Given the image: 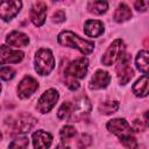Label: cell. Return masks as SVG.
Listing matches in <instances>:
<instances>
[{
  "mask_svg": "<svg viewBox=\"0 0 149 149\" xmlns=\"http://www.w3.org/2000/svg\"><path fill=\"white\" fill-rule=\"evenodd\" d=\"M58 43L64 45V47L76 48L85 55H88L90 52H92L93 48H94L93 42L83 40V38H80L79 36H77L76 34H73L72 31H69V30L63 31L58 35Z\"/></svg>",
  "mask_w": 149,
  "mask_h": 149,
  "instance_id": "cell-1",
  "label": "cell"
},
{
  "mask_svg": "<svg viewBox=\"0 0 149 149\" xmlns=\"http://www.w3.org/2000/svg\"><path fill=\"white\" fill-rule=\"evenodd\" d=\"M55 68V58L49 49H40L35 56V70L38 74H49Z\"/></svg>",
  "mask_w": 149,
  "mask_h": 149,
  "instance_id": "cell-2",
  "label": "cell"
},
{
  "mask_svg": "<svg viewBox=\"0 0 149 149\" xmlns=\"http://www.w3.org/2000/svg\"><path fill=\"white\" fill-rule=\"evenodd\" d=\"M129 64H130V56L126 51H123L119 56V61L116 65V73L119 77V81L122 85L127 84L134 76V71Z\"/></svg>",
  "mask_w": 149,
  "mask_h": 149,
  "instance_id": "cell-3",
  "label": "cell"
},
{
  "mask_svg": "<svg viewBox=\"0 0 149 149\" xmlns=\"http://www.w3.org/2000/svg\"><path fill=\"white\" fill-rule=\"evenodd\" d=\"M87 66H88V61L87 58H78L73 62H71L66 69H65V78H69V79H81L86 76V72H87Z\"/></svg>",
  "mask_w": 149,
  "mask_h": 149,
  "instance_id": "cell-4",
  "label": "cell"
},
{
  "mask_svg": "<svg viewBox=\"0 0 149 149\" xmlns=\"http://www.w3.org/2000/svg\"><path fill=\"white\" fill-rule=\"evenodd\" d=\"M123 51H125V45H123L122 40H120V38L115 40V41L109 45V48L106 50V52L104 54V56H102V58H101L102 64H104V65H107V66L112 65V64L119 58V56H120Z\"/></svg>",
  "mask_w": 149,
  "mask_h": 149,
  "instance_id": "cell-5",
  "label": "cell"
},
{
  "mask_svg": "<svg viewBox=\"0 0 149 149\" xmlns=\"http://www.w3.org/2000/svg\"><path fill=\"white\" fill-rule=\"evenodd\" d=\"M107 129L121 139L132 135V128L125 119H113L107 122Z\"/></svg>",
  "mask_w": 149,
  "mask_h": 149,
  "instance_id": "cell-6",
  "label": "cell"
},
{
  "mask_svg": "<svg viewBox=\"0 0 149 149\" xmlns=\"http://www.w3.org/2000/svg\"><path fill=\"white\" fill-rule=\"evenodd\" d=\"M57 100H58V92L54 88H50V90L45 91L38 99L37 109L41 113H47L55 106Z\"/></svg>",
  "mask_w": 149,
  "mask_h": 149,
  "instance_id": "cell-7",
  "label": "cell"
},
{
  "mask_svg": "<svg viewBox=\"0 0 149 149\" xmlns=\"http://www.w3.org/2000/svg\"><path fill=\"white\" fill-rule=\"evenodd\" d=\"M91 108H92V105H91L88 98L85 97V95H81V97H79L74 100L72 118L77 121L81 120L85 115H87L91 112Z\"/></svg>",
  "mask_w": 149,
  "mask_h": 149,
  "instance_id": "cell-8",
  "label": "cell"
},
{
  "mask_svg": "<svg viewBox=\"0 0 149 149\" xmlns=\"http://www.w3.org/2000/svg\"><path fill=\"white\" fill-rule=\"evenodd\" d=\"M36 119L31 114L22 113L14 121L13 129L15 130V133H27L36 125Z\"/></svg>",
  "mask_w": 149,
  "mask_h": 149,
  "instance_id": "cell-9",
  "label": "cell"
},
{
  "mask_svg": "<svg viewBox=\"0 0 149 149\" xmlns=\"http://www.w3.org/2000/svg\"><path fill=\"white\" fill-rule=\"evenodd\" d=\"M38 88V83L30 76H26L17 86V94L20 98L26 99L30 97Z\"/></svg>",
  "mask_w": 149,
  "mask_h": 149,
  "instance_id": "cell-10",
  "label": "cell"
},
{
  "mask_svg": "<svg viewBox=\"0 0 149 149\" xmlns=\"http://www.w3.org/2000/svg\"><path fill=\"white\" fill-rule=\"evenodd\" d=\"M22 6L21 1H2L0 3V16L3 21H8L14 17Z\"/></svg>",
  "mask_w": 149,
  "mask_h": 149,
  "instance_id": "cell-11",
  "label": "cell"
},
{
  "mask_svg": "<svg viewBox=\"0 0 149 149\" xmlns=\"http://www.w3.org/2000/svg\"><path fill=\"white\" fill-rule=\"evenodd\" d=\"M45 16H47L45 2L38 1V2L34 3V6L30 9V19H31L33 23L37 27H41L45 21Z\"/></svg>",
  "mask_w": 149,
  "mask_h": 149,
  "instance_id": "cell-12",
  "label": "cell"
},
{
  "mask_svg": "<svg viewBox=\"0 0 149 149\" xmlns=\"http://www.w3.org/2000/svg\"><path fill=\"white\" fill-rule=\"evenodd\" d=\"M109 81H111V76L108 74V72H106L104 70H98L93 74V77H92V79L90 81L88 87L91 90L105 88L109 84Z\"/></svg>",
  "mask_w": 149,
  "mask_h": 149,
  "instance_id": "cell-13",
  "label": "cell"
},
{
  "mask_svg": "<svg viewBox=\"0 0 149 149\" xmlns=\"http://www.w3.org/2000/svg\"><path fill=\"white\" fill-rule=\"evenodd\" d=\"M23 58V52L19 50H12L6 45H1V59L0 63H19Z\"/></svg>",
  "mask_w": 149,
  "mask_h": 149,
  "instance_id": "cell-14",
  "label": "cell"
},
{
  "mask_svg": "<svg viewBox=\"0 0 149 149\" xmlns=\"http://www.w3.org/2000/svg\"><path fill=\"white\" fill-rule=\"evenodd\" d=\"M34 149H48L52 142V136L43 130H37L33 134Z\"/></svg>",
  "mask_w": 149,
  "mask_h": 149,
  "instance_id": "cell-15",
  "label": "cell"
},
{
  "mask_svg": "<svg viewBox=\"0 0 149 149\" xmlns=\"http://www.w3.org/2000/svg\"><path fill=\"white\" fill-rule=\"evenodd\" d=\"M84 31L90 37H97L104 33V24L98 20H87L84 24Z\"/></svg>",
  "mask_w": 149,
  "mask_h": 149,
  "instance_id": "cell-16",
  "label": "cell"
},
{
  "mask_svg": "<svg viewBox=\"0 0 149 149\" xmlns=\"http://www.w3.org/2000/svg\"><path fill=\"white\" fill-rule=\"evenodd\" d=\"M6 42L13 47H26L29 42V38L26 34L14 30L10 34H8V36L6 37Z\"/></svg>",
  "mask_w": 149,
  "mask_h": 149,
  "instance_id": "cell-17",
  "label": "cell"
},
{
  "mask_svg": "<svg viewBox=\"0 0 149 149\" xmlns=\"http://www.w3.org/2000/svg\"><path fill=\"white\" fill-rule=\"evenodd\" d=\"M133 93L137 97H146L149 94V76H142L133 85Z\"/></svg>",
  "mask_w": 149,
  "mask_h": 149,
  "instance_id": "cell-18",
  "label": "cell"
},
{
  "mask_svg": "<svg viewBox=\"0 0 149 149\" xmlns=\"http://www.w3.org/2000/svg\"><path fill=\"white\" fill-rule=\"evenodd\" d=\"M114 20L116 22H123L132 17V10L126 3H121L118 6L115 13H114Z\"/></svg>",
  "mask_w": 149,
  "mask_h": 149,
  "instance_id": "cell-19",
  "label": "cell"
},
{
  "mask_svg": "<svg viewBox=\"0 0 149 149\" xmlns=\"http://www.w3.org/2000/svg\"><path fill=\"white\" fill-rule=\"evenodd\" d=\"M137 69L142 72H149V51H140L136 56Z\"/></svg>",
  "mask_w": 149,
  "mask_h": 149,
  "instance_id": "cell-20",
  "label": "cell"
},
{
  "mask_svg": "<svg viewBox=\"0 0 149 149\" xmlns=\"http://www.w3.org/2000/svg\"><path fill=\"white\" fill-rule=\"evenodd\" d=\"M118 108H119V102L116 100H107L99 105V112L106 115L116 112Z\"/></svg>",
  "mask_w": 149,
  "mask_h": 149,
  "instance_id": "cell-21",
  "label": "cell"
},
{
  "mask_svg": "<svg viewBox=\"0 0 149 149\" xmlns=\"http://www.w3.org/2000/svg\"><path fill=\"white\" fill-rule=\"evenodd\" d=\"M108 3L106 1H91L87 5V9L93 14H102L107 10Z\"/></svg>",
  "mask_w": 149,
  "mask_h": 149,
  "instance_id": "cell-22",
  "label": "cell"
},
{
  "mask_svg": "<svg viewBox=\"0 0 149 149\" xmlns=\"http://www.w3.org/2000/svg\"><path fill=\"white\" fill-rule=\"evenodd\" d=\"M72 112H73V104L66 101V102L62 104V106L59 107L57 116L59 119H68V118H70L72 115Z\"/></svg>",
  "mask_w": 149,
  "mask_h": 149,
  "instance_id": "cell-23",
  "label": "cell"
},
{
  "mask_svg": "<svg viewBox=\"0 0 149 149\" xmlns=\"http://www.w3.org/2000/svg\"><path fill=\"white\" fill-rule=\"evenodd\" d=\"M28 137L19 136L9 143V149H27L28 148Z\"/></svg>",
  "mask_w": 149,
  "mask_h": 149,
  "instance_id": "cell-24",
  "label": "cell"
},
{
  "mask_svg": "<svg viewBox=\"0 0 149 149\" xmlns=\"http://www.w3.org/2000/svg\"><path fill=\"white\" fill-rule=\"evenodd\" d=\"M92 144V137L88 134H81L79 139L77 140V147L78 149H86Z\"/></svg>",
  "mask_w": 149,
  "mask_h": 149,
  "instance_id": "cell-25",
  "label": "cell"
},
{
  "mask_svg": "<svg viewBox=\"0 0 149 149\" xmlns=\"http://www.w3.org/2000/svg\"><path fill=\"white\" fill-rule=\"evenodd\" d=\"M59 135H61V139L63 141H68V140L72 139L76 135V129L72 126H65V127L62 128Z\"/></svg>",
  "mask_w": 149,
  "mask_h": 149,
  "instance_id": "cell-26",
  "label": "cell"
},
{
  "mask_svg": "<svg viewBox=\"0 0 149 149\" xmlns=\"http://www.w3.org/2000/svg\"><path fill=\"white\" fill-rule=\"evenodd\" d=\"M120 141H121V143L123 144V147H126L127 149H136V147H137L136 140L134 139L133 135L127 136V137H123V139H121Z\"/></svg>",
  "mask_w": 149,
  "mask_h": 149,
  "instance_id": "cell-27",
  "label": "cell"
},
{
  "mask_svg": "<svg viewBox=\"0 0 149 149\" xmlns=\"http://www.w3.org/2000/svg\"><path fill=\"white\" fill-rule=\"evenodd\" d=\"M0 74H1V78L3 80H9L14 77L15 72L12 68H8V66H2L1 70H0Z\"/></svg>",
  "mask_w": 149,
  "mask_h": 149,
  "instance_id": "cell-28",
  "label": "cell"
},
{
  "mask_svg": "<svg viewBox=\"0 0 149 149\" xmlns=\"http://www.w3.org/2000/svg\"><path fill=\"white\" fill-rule=\"evenodd\" d=\"M134 6H135V8H136L139 12H144V10L149 7V1H143V0L135 1V2H134Z\"/></svg>",
  "mask_w": 149,
  "mask_h": 149,
  "instance_id": "cell-29",
  "label": "cell"
},
{
  "mask_svg": "<svg viewBox=\"0 0 149 149\" xmlns=\"http://www.w3.org/2000/svg\"><path fill=\"white\" fill-rule=\"evenodd\" d=\"M64 19H65V13H64L63 10H57V12L54 13V15H52V20H54V22H57V23L63 22Z\"/></svg>",
  "mask_w": 149,
  "mask_h": 149,
  "instance_id": "cell-30",
  "label": "cell"
},
{
  "mask_svg": "<svg viewBox=\"0 0 149 149\" xmlns=\"http://www.w3.org/2000/svg\"><path fill=\"white\" fill-rule=\"evenodd\" d=\"M144 128H146V125L143 123V121H141L139 119L134 120V122H133V129L135 132H142V130H144Z\"/></svg>",
  "mask_w": 149,
  "mask_h": 149,
  "instance_id": "cell-31",
  "label": "cell"
},
{
  "mask_svg": "<svg viewBox=\"0 0 149 149\" xmlns=\"http://www.w3.org/2000/svg\"><path fill=\"white\" fill-rule=\"evenodd\" d=\"M143 118H144V122H146V126H149V111H147V112L144 113Z\"/></svg>",
  "mask_w": 149,
  "mask_h": 149,
  "instance_id": "cell-32",
  "label": "cell"
},
{
  "mask_svg": "<svg viewBox=\"0 0 149 149\" xmlns=\"http://www.w3.org/2000/svg\"><path fill=\"white\" fill-rule=\"evenodd\" d=\"M56 149H70V148L68 146H65V144H58L56 147Z\"/></svg>",
  "mask_w": 149,
  "mask_h": 149,
  "instance_id": "cell-33",
  "label": "cell"
},
{
  "mask_svg": "<svg viewBox=\"0 0 149 149\" xmlns=\"http://www.w3.org/2000/svg\"><path fill=\"white\" fill-rule=\"evenodd\" d=\"M143 45H144L146 48H148V49H149V37H147V38L143 41Z\"/></svg>",
  "mask_w": 149,
  "mask_h": 149,
  "instance_id": "cell-34",
  "label": "cell"
},
{
  "mask_svg": "<svg viewBox=\"0 0 149 149\" xmlns=\"http://www.w3.org/2000/svg\"><path fill=\"white\" fill-rule=\"evenodd\" d=\"M136 149H144V147H143V146H141V147H136Z\"/></svg>",
  "mask_w": 149,
  "mask_h": 149,
  "instance_id": "cell-35",
  "label": "cell"
}]
</instances>
